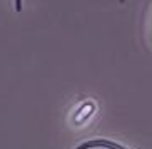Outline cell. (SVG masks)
Returning a JSON list of instances; mask_svg holds the SVG:
<instances>
[{
    "label": "cell",
    "instance_id": "1",
    "mask_svg": "<svg viewBox=\"0 0 152 149\" xmlns=\"http://www.w3.org/2000/svg\"><path fill=\"white\" fill-rule=\"evenodd\" d=\"M75 149H127V148L110 139H90L79 144Z\"/></svg>",
    "mask_w": 152,
    "mask_h": 149
},
{
    "label": "cell",
    "instance_id": "2",
    "mask_svg": "<svg viewBox=\"0 0 152 149\" xmlns=\"http://www.w3.org/2000/svg\"><path fill=\"white\" fill-rule=\"evenodd\" d=\"M15 10L22 12V0H15Z\"/></svg>",
    "mask_w": 152,
    "mask_h": 149
}]
</instances>
